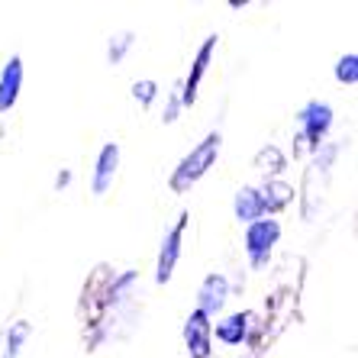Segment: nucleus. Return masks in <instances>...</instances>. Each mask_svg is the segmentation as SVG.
Segmentation results:
<instances>
[{"mask_svg": "<svg viewBox=\"0 0 358 358\" xmlns=\"http://www.w3.org/2000/svg\"><path fill=\"white\" fill-rule=\"evenodd\" d=\"M142 287V278L136 268L117 271L107 262L87 271L78 294V320H81V345L87 355L100 352L110 339H120V326L129 339L136 326H139V300L136 291Z\"/></svg>", "mask_w": 358, "mask_h": 358, "instance_id": "nucleus-1", "label": "nucleus"}, {"mask_svg": "<svg viewBox=\"0 0 358 358\" xmlns=\"http://www.w3.org/2000/svg\"><path fill=\"white\" fill-rule=\"evenodd\" d=\"M220 155H223V129H210V133L200 136V142H194L191 149L178 159V165L168 171V191L178 194V197L191 194L194 187L217 168Z\"/></svg>", "mask_w": 358, "mask_h": 358, "instance_id": "nucleus-2", "label": "nucleus"}, {"mask_svg": "<svg viewBox=\"0 0 358 358\" xmlns=\"http://www.w3.org/2000/svg\"><path fill=\"white\" fill-rule=\"evenodd\" d=\"M336 126V110L329 100L310 97L307 103H300V110L294 113V139H291V152L287 159L294 155V162L303 159V155H317V149L329 139Z\"/></svg>", "mask_w": 358, "mask_h": 358, "instance_id": "nucleus-3", "label": "nucleus"}, {"mask_svg": "<svg viewBox=\"0 0 358 358\" xmlns=\"http://www.w3.org/2000/svg\"><path fill=\"white\" fill-rule=\"evenodd\" d=\"M281 236H284V226L275 217H265V220H255V223L242 226V255H245L252 271H268L278 245H281Z\"/></svg>", "mask_w": 358, "mask_h": 358, "instance_id": "nucleus-4", "label": "nucleus"}, {"mask_svg": "<svg viewBox=\"0 0 358 358\" xmlns=\"http://www.w3.org/2000/svg\"><path fill=\"white\" fill-rule=\"evenodd\" d=\"M187 226H191V213H187V210H181V213L175 217V223L162 233L159 252H155V284H162V287H165V284H171L178 265H181L184 239H187Z\"/></svg>", "mask_w": 358, "mask_h": 358, "instance_id": "nucleus-5", "label": "nucleus"}, {"mask_svg": "<svg viewBox=\"0 0 358 358\" xmlns=\"http://www.w3.org/2000/svg\"><path fill=\"white\" fill-rule=\"evenodd\" d=\"M217 49H220V36L217 33L203 36L200 45L194 49L191 65H187V75H184V81H178V94H181V107L184 110H191L194 103H197L200 87H203L210 68H213V62H217Z\"/></svg>", "mask_w": 358, "mask_h": 358, "instance_id": "nucleus-6", "label": "nucleus"}, {"mask_svg": "<svg viewBox=\"0 0 358 358\" xmlns=\"http://www.w3.org/2000/svg\"><path fill=\"white\" fill-rule=\"evenodd\" d=\"M259 329V313L255 310H233V313H223L213 323V345H223V349H242L249 345L252 336Z\"/></svg>", "mask_w": 358, "mask_h": 358, "instance_id": "nucleus-7", "label": "nucleus"}, {"mask_svg": "<svg viewBox=\"0 0 358 358\" xmlns=\"http://www.w3.org/2000/svg\"><path fill=\"white\" fill-rule=\"evenodd\" d=\"M229 297H233V284H229V278H226L223 271H210V275L197 284V303H194V310H200V313L210 317V320H217V317L226 313Z\"/></svg>", "mask_w": 358, "mask_h": 358, "instance_id": "nucleus-8", "label": "nucleus"}, {"mask_svg": "<svg viewBox=\"0 0 358 358\" xmlns=\"http://www.w3.org/2000/svg\"><path fill=\"white\" fill-rule=\"evenodd\" d=\"M181 339L187 358H213V320L203 317L200 310H191L184 317Z\"/></svg>", "mask_w": 358, "mask_h": 358, "instance_id": "nucleus-9", "label": "nucleus"}, {"mask_svg": "<svg viewBox=\"0 0 358 358\" xmlns=\"http://www.w3.org/2000/svg\"><path fill=\"white\" fill-rule=\"evenodd\" d=\"M120 162H123V145L120 142H103L94 155V168H91V194L103 197L110 194L113 181L120 175Z\"/></svg>", "mask_w": 358, "mask_h": 358, "instance_id": "nucleus-10", "label": "nucleus"}, {"mask_svg": "<svg viewBox=\"0 0 358 358\" xmlns=\"http://www.w3.org/2000/svg\"><path fill=\"white\" fill-rule=\"evenodd\" d=\"M23 84H26V62L23 55H10L3 65H0V117L13 113V107L23 97Z\"/></svg>", "mask_w": 358, "mask_h": 358, "instance_id": "nucleus-11", "label": "nucleus"}, {"mask_svg": "<svg viewBox=\"0 0 358 358\" xmlns=\"http://www.w3.org/2000/svg\"><path fill=\"white\" fill-rule=\"evenodd\" d=\"M259 194L262 200H265V210H268V217H281L284 210H291L294 203L300 200L297 187H294L287 178H271V181H262L259 184Z\"/></svg>", "mask_w": 358, "mask_h": 358, "instance_id": "nucleus-12", "label": "nucleus"}, {"mask_svg": "<svg viewBox=\"0 0 358 358\" xmlns=\"http://www.w3.org/2000/svg\"><path fill=\"white\" fill-rule=\"evenodd\" d=\"M268 210H265V200L259 194V184H242L236 187L233 194V220L239 226H249L255 220H265Z\"/></svg>", "mask_w": 358, "mask_h": 358, "instance_id": "nucleus-13", "label": "nucleus"}, {"mask_svg": "<svg viewBox=\"0 0 358 358\" xmlns=\"http://www.w3.org/2000/svg\"><path fill=\"white\" fill-rule=\"evenodd\" d=\"M252 168L262 175V181H271V178H284L287 175V168H291V159H287V152L275 142H265L262 149H255L252 155Z\"/></svg>", "mask_w": 358, "mask_h": 358, "instance_id": "nucleus-14", "label": "nucleus"}, {"mask_svg": "<svg viewBox=\"0 0 358 358\" xmlns=\"http://www.w3.org/2000/svg\"><path fill=\"white\" fill-rule=\"evenodd\" d=\"M29 339H33V323L29 320H10L0 333V358H20Z\"/></svg>", "mask_w": 358, "mask_h": 358, "instance_id": "nucleus-15", "label": "nucleus"}, {"mask_svg": "<svg viewBox=\"0 0 358 358\" xmlns=\"http://www.w3.org/2000/svg\"><path fill=\"white\" fill-rule=\"evenodd\" d=\"M136 39L139 36L133 29H117V33H110L107 39V49H103V59H107L110 68H120L126 59H129V52L136 49Z\"/></svg>", "mask_w": 358, "mask_h": 358, "instance_id": "nucleus-16", "label": "nucleus"}, {"mask_svg": "<svg viewBox=\"0 0 358 358\" xmlns=\"http://www.w3.org/2000/svg\"><path fill=\"white\" fill-rule=\"evenodd\" d=\"M129 97H133V103L139 110H152L162 100V84L155 81V78H139V81H133V87H129Z\"/></svg>", "mask_w": 358, "mask_h": 358, "instance_id": "nucleus-17", "label": "nucleus"}, {"mask_svg": "<svg viewBox=\"0 0 358 358\" xmlns=\"http://www.w3.org/2000/svg\"><path fill=\"white\" fill-rule=\"evenodd\" d=\"M333 78H336V84H342V87H358V52L355 49L342 52L339 59H336Z\"/></svg>", "mask_w": 358, "mask_h": 358, "instance_id": "nucleus-18", "label": "nucleus"}, {"mask_svg": "<svg viewBox=\"0 0 358 358\" xmlns=\"http://www.w3.org/2000/svg\"><path fill=\"white\" fill-rule=\"evenodd\" d=\"M181 113H184L181 94H178V84H175L171 91H165V100H162V113H159L162 126H175L178 120H181Z\"/></svg>", "mask_w": 358, "mask_h": 358, "instance_id": "nucleus-19", "label": "nucleus"}, {"mask_svg": "<svg viewBox=\"0 0 358 358\" xmlns=\"http://www.w3.org/2000/svg\"><path fill=\"white\" fill-rule=\"evenodd\" d=\"M71 184H75V171H71V168H59V171H55V178H52V191L65 194Z\"/></svg>", "mask_w": 358, "mask_h": 358, "instance_id": "nucleus-20", "label": "nucleus"}, {"mask_svg": "<svg viewBox=\"0 0 358 358\" xmlns=\"http://www.w3.org/2000/svg\"><path fill=\"white\" fill-rule=\"evenodd\" d=\"M249 7V0H229V10H245Z\"/></svg>", "mask_w": 358, "mask_h": 358, "instance_id": "nucleus-21", "label": "nucleus"}]
</instances>
